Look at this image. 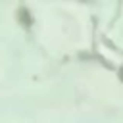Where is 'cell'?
Here are the masks:
<instances>
[{"mask_svg":"<svg viewBox=\"0 0 123 123\" xmlns=\"http://www.w3.org/2000/svg\"><path fill=\"white\" fill-rule=\"evenodd\" d=\"M19 19H21V23H23V25H31V17H29V13H27L25 10H21V12H19Z\"/></svg>","mask_w":123,"mask_h":123,"instance_id":"cell-1","label":"cell"}]
</instances>
